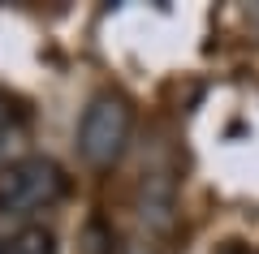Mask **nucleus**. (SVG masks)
Masks as SVG:
<instances>
[{
	"mask_svg": "<svg viewBox=\"0 0 259 254\" xmlns=\"http://www.w3.org/2000/svg\"><path fill=\"white\" fill-rule=\"evenodd\" d=\"M69 194V177L52 155H22L0 164V216L26 220Z\"/></svg>",
	"mask_w": 259,
	"mask_h": 254,
	"instance_id": "1",
	"label": "nucleus"
},
{
	"mask_svg": "<svg viewBox=\"0 0 259 254\" xmlns=\"http://www.w3.org/2000/svg\"><path fill=\"white\" fill-rule=\"evenodd\" d=\"M130 134H134V108H130V99L117 95V91H100L82 112L78 151H82V160L95 164V168H112V164L125 155Z\"/></svg>",
	"mask_w": 259,
	"mask_h": 254,
	"instance_id": "2",
	"label": "nucleus"
},
{
	"mask_svg": "<svg viewBox=\"0 0 259 254\" xmlns=\"http://www.w3.org/2000/svg\"><path fill=\"white\" fill-rule=\"evenodd\" d=\"M18 125H22V112H18V104H13L5 91H0V151H5V146L13 142Z\"/></svg>",
	"mask_w": 259,
	"mask_h": 254,
	"instance_id": "5",
	"label": "nucleus"
},
{
	"mask_svg": "<svg viewBox=\"0 0 259 254\" xmlns=\"http://www.w3.org/2000/svg\"><path fill=\"white\" fill-rule=\"evenodd\" d=\"M0 254H56V233L44 224H22L0 237Z\"/></svg>",
	"mask_w": 259,
	"mask_h": 254,
	"instance_id": "4",
	"label": "nucleus"
},
{
	"mask_svg": "<svg viewBox=\"0 0 259 254\" xmlns=\"http://www.w3.org/2000/svg\"><path fill=\"white\" fill-rule=\"evenodd\" d=\"M173 177L168 173H151L147 181H143V220H147L151 228H160L164 233L168 224H173Z\"/></svg>",
	"mask_w": 259,
	"mask_h": 254,
	"instance_id": "3",
	"label": "nucleus"
}]
</instances>
